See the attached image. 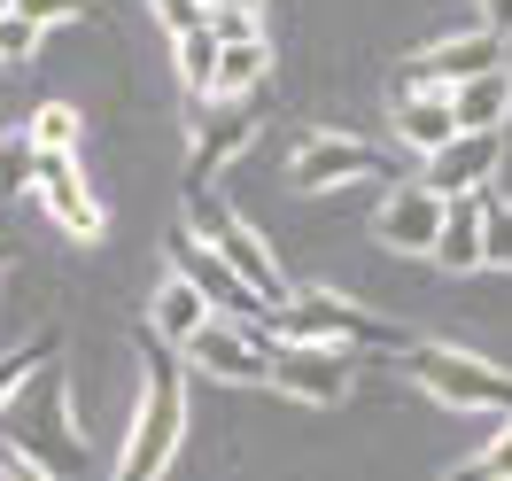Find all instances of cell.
<instances>
[{
    "label": "cell",
    "instance_id": "obj_10",
    "mask_svg": "<svg viewBox=\"0 0 512 481\" xmlns=\"http://www.w3.org/2000/svg\"><path fill=\"white\" fill-rule=\"evenodd\" d=\"M32 194H39V210L55 218V233H70V241H101L109 210H101V194L86 187L78 156H39V148H32Z\"/></svg>",
    "mask_w": 512,
    "mask_h": 481
},
{
    "label": "cell",
    "instance_id": "obj_3",
    "mask_svg": "<svg viewBox=\"0 0 512 481\" xmlns=\"http://www.w3.org/2000/svg\"><path fill=\"white\" fill-rule=\"evenodd\" d=\"M179 225H187L194 241H202V249H210V257H218L225 272H233V280H241V288L264 303V311H280V303L295 295V280L280 272V257L264 249V233H256V225L241 218V210H233L218 187H194V194H187V218H179Z\"/></svg>",
    "mask_w": 512,
    "mask_h": 481
},
{
    "label": "cell",
    "instance_id": "obj_4",
    "mask_svg": "<svg viewBox=\"0 0 512 481\" xmlns=\"http://www.w3.org/2000/svg\"><path fill=\"white\" fill-rule=\"evenodd\" d=\"M264 334H280V342H319V350H404V342H412L396 319L357 311L350 295H334V288H295L288 303L264 319Z\"/></svg>",
    "mask_w": 512,
    "mask_h": 481
},
{
    "label": "cell",
    "instance_id": "obj_32",
    "mask_svg": "<svg viewBox=\"0 0 512 481\" xmlns=\"http://www.w3.org/2000/svg\"><path fill=\"white\" fill-rule=\"evenodd\" d=\"M8 264H16V249H0V280H8Z\"/></svg>",
    "mask_w": 512,
    "mask_h": 481
},
{
    "label": "cell",
    "instance_id": "obj_33",
    "mask_svg": "<svg viewBox=\"0 0 512 481\" xmlns=\"http://www.w3.org/2000/svg\"><path fill=\"white\" fill-rule=\"evenodd\" d=\"M8 8H16V0H0V16H8Z\"/></svg>",
    "mask_w": 512,
    "mask_h": 481
},
{
    "label": "cell",
    "instance_id": "obj_15",
    "mask_svg": "<svg viewBox=\"0 0 512 481\" xmlns=\"http://www.w3.org/2000/svg\"><path fill=\"white\" fill-rule=\"evenodd\" d=\"M210 319H218V311H210V295L194 288V280H179V272H163V288L148 295V334L171 342V350H187Z\"/></svg>",
    "mask_w": 512,
    "mask_h": 481
},
{
    "label": "cell",
    "instance_id": "obj_24",
    "mask_svg": "<svg viewBox=\"0 0 512 481\" xmlns=\"http://www.w3.org/2000/svg\"><path fill=\"white\" fill-rule=\"evenodd\" d=\"M481 264L512 272V202L505 194H481Z\"/></svg>",
    "mask_w": 512,
    "mask_h": 481
},
{
    "label": "cell",
    "instance_id": "obj_6",
    "mask_svg": "<svg viewBox=\"0 0 512 481\" xmlns=\"http://www.w3.org/2000/svg\"><path fill=\"white\" fill-rule=\"evenodd\" d=\"M264 388H280L288 404H311V412H342L357 388V365H350V350H319V342H280L272 334V381Z\"/></svg>",
    "mask_w": 512,
    "mask_h": 481
},
{
    "label": "cell",
    "instance_id": "obj_2",
    "mask_svg": "<svg viewBox=\"0 0 512 481\" xmlns=\"http://www.w3.org/2000/svg\"><path fill=\"white\" fill-rule=\"evenodd\" d=\"M179 435H187V381H179V350L171 342H140V412L117 450V481H163L179 466Z\"/></svg>",
    "mask_w": 512,
    "mask_h": 481
},
{
    "label": "cell",
    "instance_id": "obj_28",
    "mask_svg": "<svg viewBox=\"0 0 512 481\" xmlns=\"http://www.w3.org/2000/svg\"><path fill=\"white\" fill-rule=\"evenodd\" d=\"M32 187V148H0V194Z\"/></svg>",
    "mask_w": 512,
    "mask_h": 481
},
{
    "label": "cell",
    "instance_id": "obj_29",
    "mask_svg": "<svg viewBox=\"0 0 512 481\" xmlns=\"http://www.w3.org/2000/svg\"><path fill=\"white\" fill-rule=\"evenodd\" d=\"M0 481H47V474H39L24 450H8V443H0Z\"/></svg>",
    "mask_w": 512,
    "mask_h": 481
},
{
    "label": "cell",
    "instance_id": "obj_11",
    "mask_svg": "<svg viewBox=\"0 0 512 481\" xmlns=\"http://www.w3.org/2000/svg\"><path fill=\"white\" fill-rule=\"evenodd\" d=\"M497 163H505V132H450L443 148L427 156L419 187L443 194V202H481L489 179H497Z\"/></svg>",
    "mask_w": 512,
    "mask_h": 481
},
{
    "label": "cell",
    "instance_id": "obj_17",
    "mask_svg": "<svg viewBox=\"0 0 512 481\" xmlns=\"http://www.w3.org/2000/svg\"><path fill=\"white\" fill-rule=\"evenodd\" d=\"M450 132H458V117H450V94H396V140H404L419 163L435 156Z\"/></svg>",
    "mask_w": 512,
    "mask_h": 481
},
{
    "label": "cell",
    "instance_id": "obj_18",
    "mask_svg": "<svg viewBox=\"0 0 512 481\" xmlns=\"http://www.w3.org/2000/svg\"><path fill=\"white\" fill-rule=\"evenodd\" d=\"M427 257L443 264V272H481V202H450Z\"/></svg>",
    "mask_w": 512,
    "mask_h": 481
},
{
    "label": "cell",
    "instance_id": "obj_20",
    "mask_svg": "<svg viewBox=\"0 0 512 481\" xmlns=\"http://www.w3.org/2000/svg\"><path fill=\"white\" fill-rule=\"evenodd\" d=\"M171 63H179V86H187L194 101H218V39H210V24L187 39H171Z\"/></svg>",
    "mask_w": 512,
    "mask_h": 481
},
{
    "label": "cell",
    "instance_id": "obj_12",
    "mask_svg": "<svg viewBox=\"0 0 512 481\" xmlns=\"http://www.w3.org/2000/svg\"><path fill=\"white\" fill-rule=\"evenodd\" d=\"M256 132H264V109H256V101H241V109H233V101H202V125H194V148H187V194L218 187V171L249 148Z\"/></svg>",
    "mask_w": 512,
    "mask_h": 481
},
{
    "label": "cell",
    "instance_id": "obj_16",
    "mask_svg": "<svg viewBox=\"0 0 512 481\" xmlns=\"http://www.w3.org/2000/svg\"><path fill=\"white\" fill-rule=\"evenodd\" d=\"M450 117H458V132H505L512 70H481V78H466V86H450Z\"/></svg>",
    "mask_w": 512,
    "mask_h": 481
},
{
    "label": "cell",
    "instance_id": "obj_7",
    "mask_svg": "<svg viewBox=\"0 0 512 481\" xmlns=\"http://www.w3.org/2000/svg\"><path fill=\"white\" fill-rule=\"evenodd\" d=\"M288 179L295 194H334V187H357V179H388V156L357 132H303L288 148Z\"/></svg>",
    "mask_w": 512,
    "mask_h": 481
},
{
    "label": "cell",
    "instance_id": "obj_5",
    "mask_svg": "<svg viewBox=\"0 0 512 481\" xmlns=\"http://www.w3.org/2000/svg\"><path fill=\"white\" fill-rule=\"evenodd\" d=\"M396 365H404L435 404H450V412H497V419L512 412V373L497 357H474V350H458V342H404Z\"/></svg>",
    "mask_w": 512,
    "mask_h": 481
},
{
    "label": "cell",
    "instance_id": "obj_31",
    "mask_svg": "<svg viewBox=\"0 0 512 481\" xmlns=\"http://www.w3.org/2000/svg\"><path fill=\"white\" fill-rule=\"evenodd\" d=\"M210 8H249V16H264V0H210Z\"/></svg>",
    "mask_w": 512,
    "mask_h": 481
},
{
    "label": "cell",
    "instance_id": "obj_13",
    "mask_svg": "<svg viewBox=\"0 0 512 481\" xmlns=\"http://www.w3.org/2000/svg\"><path fill=\"white\" fill-rule=\"evenodd\" d=\"M163 264H171L179 280H194V288L210 295V311H218V319H241V326H264V319H272V311H264V303H256V295L241 288V280H233V272H225L210 249H202V241H194L187 225H171V241H163Z\"/></svg>",
    "mask_w": 512,
    "mask_h": 481
},
{
    "label": "cell",
    "instance_id": "obj_8",
    "mask_svg": "<svg viewBox=\"0 0 512 481\" xmlns=\"http://www.w3.org/2000/svg\"><path fill=\"white\" fill-rule=\"evenodd\" d=\"M481 70H505V39L497 32H458L443 47H419L412 63L396 70V94H450V86H466Z\"/></svg>",
    "mask_w": 512,
    "mask_h": 481
},
{
    "label": "cell",
    "instance_id": "obj_26",
    "mask_svg": "<svg viewBox=\"0 0 512 481\" xmlns=\"http://www.w3.org/2000/svg\"><path fill=\"white\" fill-rule=\"evenodd\" d=\"M16 16L39 24V32H55V24H86V16H94V0H16Z\"/></svg>",
    "mask_w": 512,
    "mask_h": 481
},
{
    "label": "cell",
    "instance_id": "obj_23",
    "mask_svg": "<svg viewBox=\"0 0 512 481\" xmlns=\"http://www.w3.org/2000/svg\"><path fill=\"white\" fill-rule=\"evenodd\" d=\"M47 357H63V334H55V326H39V334L24 342V350H8V357H0V412H8V396H16V388L32 381V373L47 365Z\"/></svg>",
    "mask_w": 512,
    "mask_h": 481
},
{
    "label": "cell",
    "instance_id": "obj_30",
    "mask_svg": "<svg viewBox=\"0 0 512 481\" xmlns=\"http://www.w3.org/2000/svg\"><path fill=\"white\" fill-rule=\"evenodd\" d=\"M481 32L512 39V0H481Z\"/></svg>",
    "mask_w": 512,
    "mask_h": 481
},
{
    "label": "cell",
    "instance_id": "obj_19",
    "mask_svg": "<svg viewBox=\"0 0 512 481\" xmlns=\"http://www.w3.org/2000/svg\"><path fill=\"white\" fill-rule=\"evenodd\" d=\"M264 70H272V47H264V39H241V47H218V101H256V86H264Z\"/></svg>",
    "mask_w": 512,
    "mask_h": 481
},
{
    "label": "cell",
    "instance_id": "obj_22",
    "mask_svg": "<svg viewBox=\"0 0 512 481\" xmlns=\"http://www.w3.org/2000/svg\"><path fill=\"white\" fill-rule=\"evenodd\" d=\"M443 481H512V412L489 427V443L474 450V458H458Z\"/></svg>",
    "mask_w": 512,
    "mask_h": 481
},
{
    "label": "cell",
    "instance_id": "obj_9",
    "mask_svg": "<svg viewBox=\"0 0 512 481\" xmlns=\"http://www.w3.org/2000/svg\"><path fill=\"white\" fill-rule=\"evenodd\" d=\"M179 357H194L210 381H233V388L272 381V334H264V326H241V319H210Z\"/></svg>",
    "mask_w": 512,
    "mask_h": 481
},
{
    "label": "cell",
    "instance_id": "obj_14",
    "mask_svg": "<svg viewBox=\"0 0 512 481\" xmlns=\"http://www.w3.org/2000/svg\"><path fill=\"white\" fill-rule=\"evenodd\" d=\"M443 194H427L419 179H396V187L381 194V218H373V233H381L396 257H427L435 249V233H443Z\"/></svg>",
    "mask_w": 512,
    "mask_h": 481
},
{
    "label": "cell",
    "instance_id": "obj_1",
    "mask_svg": "<svg viewBox=\"0 0 512 481\" xmlns=\"http://www.w3.org/2000/svg\"><path fill=\"white\" fill-rule=\"evenodd\" d=\"M0 443L24 450L47 481H86L94 474V443H86V427H78V412H70V365L63 357H47L32 381L8 396Z\"/></svg>",
    "mask_w": 512,
    "mask_h": 481
},
{
    "label": "cell",
    "instance_id": "obj_21",
    "mask_svg": "<svg viewBox=\"0 0 512 481\" xmlns=\"http://www.w3.org/2000/svg\"><path fill=\"white\" fill-rule=\"evenodd\" d=\"M78 109L70 101H39L32 109V132H24V148H39V156H78Z\"/></svg>",
    "mask_w": 512,
    "mask_h": 481
},
{
    "label": "cell",
    "instance_id": "obj_27",
    "mask_svg": "<svg viewBox=\"0 0 512 481\" xmlns=\"http://www.w3.org/2000/svg\"><path fill=\"white\" fill-rule=\"evenodd\" d=\"M148 8H156V24L171 39H187V32H202V24H210V0H148Z\"/></svg>",
    "mask_w": 512,
    "mask_h": 481
},
{
    "label": "cell",
    "instance_id": "obj_25",
    "mask_svg": "<svg viewBox=\"0 0 512 481\" xmlns=\"http://www.w3.org/2000/svg\"><path fill=\"white\" fill-rule=\"evenodd\" d=\"M39 24H24V16H16V8H8V16H0V70H24L39 55Z\"/></svg>",
    "mask_w": 512,
    "mask_h": 481
}]
</instances>
